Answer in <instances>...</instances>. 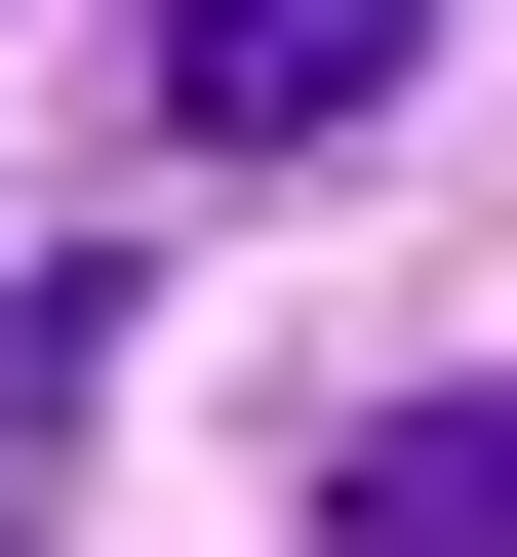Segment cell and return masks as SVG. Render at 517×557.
Returning <instances> with one entry per match:
<instances>
[{
    "label": "cell",
    "instance_id": "cell-1",
    "mask_svg": "<svg viewBox=\"0 0 517 557\" xmlns=\"http://www.w3.org/2000/svg\"><path fill=\"white\" fill-rule=\"evenodd\" d=\"M438 0H160V160H319V120H398Z\"/></svg>",
    "mask_w": 517,
    "mask_h": 557
},
{
    "label": "cell",
    "instance_id": "cell-2",
    "mask_svg": "<svg viewBox=\"0 0 517 557\" xmlns=\"http://www.w3.org/2000/svg\"><path fill=\"white\" fill-rule=\"evenodd\" d=\"M319 557H517V398H398V438L319 478Z\"/></svg>",
    "mask_w": 517,
    "mask_h": 557
},
{
    "label": "cell",
    "instance_id": "cell-3",
    "mask_svg": "<svg viewBox=\"0 0 517 557\" xmlns=\"http://www.w3.org/2000/svg\"><path fill=\"white\" fill-rule=\"evenodd\" d=\"M81 359H120V278H0V557H40V438H81Z\"/></svg>",
    "mask_w": 517,
    "mask_h": 557
}]
</instances>
